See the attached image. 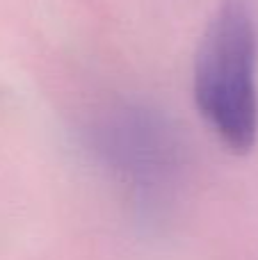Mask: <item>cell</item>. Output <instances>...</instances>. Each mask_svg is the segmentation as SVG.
Wrapping results in <instances>:
<instances>
[{
    "mask_svg": "<svg viewBox=\"0 0 258 260\" xmlns=\"http://www.w3.org/2000/svg\"><path fill=\"white\" fill-rule=\"evenodd\" d=\"M87 146L126 189L133 215L155 231L172 219L187 174V144L167 112L119 101L87 126Z\"/></svg>",
    "mask_w": 258,
    "mask_h": 260,
    "instance_id": "6da1fadb",
    "label": "cell"
},
{
    "mask_svg": "<svg viewBox=\"0 0 258 260\" xmlns=\"http://www.w3.org/2000/svg\"><path fill=\"white\" fill-rule=\"evenodd\" d=\"M192 99L210 133L233 153L258 142V30L247 0H219L192 67Z\"/></svg>",
    "mask_w": 258,
    "mask_h": 260,
    "instance_id": "7a4b0ae2",
    "label": "cell"
}]
</instances>
